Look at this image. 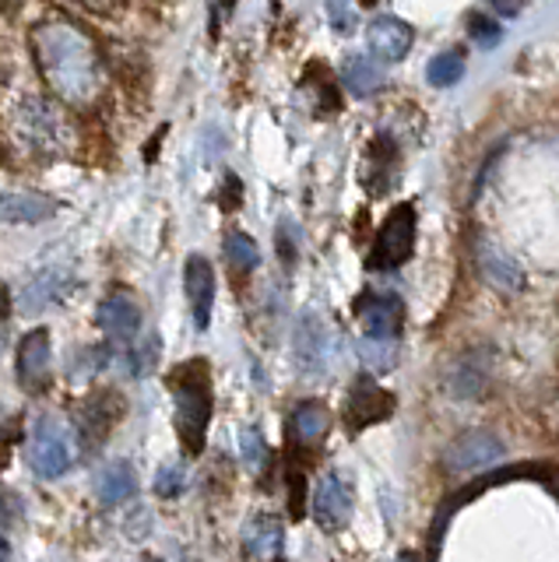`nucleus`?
<instances>
[{
  "label": "nucleus",
  "mask_w": 559,
  "mask_h": 562,
  "mask_svg": "<svg viewBox=\"0 0 559 562\" xmlns=\"http://www.w3.org/2000/svg\"><path fill=\"white\" fill-rule=\"evenodd\" d=\"M75 4L85 8V11H92V14H113L120 0H75Z\"/></svg>",
  "instance_id": "obj_28"
},
{
  "label": "nucleus",
  "mask_w": 559,
  "mask_h": 562,
  "mask_svg": "<svg viewBox=\"0 0 559 562\" xmlns=\"http://www.w3.org/2000/svg\"><path fill=\"white\" fill-rule=\"evenodd\" d=\"M145 562H159V559H145Z\"/></svg>",
  "instance_id": "obj_33"
},
{
  "label": "nucleus",
  "mask_w": 559,
  "mask_h": 562,
  "mask_svg": "<svg viewBox=\"0 0 559 562\" xmlns=\"http://www.w3.org/2000/svg\"><path fill=\"white\" fill-rule=\"evenodd\" d=\"M120 412H124V401L113 391H102V394H92L89 401L81 404V436L89 447H99L102 439L110 436V429L116 426Z\"/></svg>",
  "instance_id": "obj_17"
},
{
  "label": "nucleus",
  "mask_w": 559,
  "mask_h": 562,
  "mask_svg": "<svg viewBox=\"0 0 559 562\" xmlns=\"http://www.w3.org/2000/svg\"><path fill=\"white\" fill-rule=\"evenodd\" d=\"M282 541H286V527L278 517H250L247 527H243V552L257 562H268V559H278L282 552Z\"/></svg>",
  "instance_id": "obj_18"
},
{
  "label": "nucleus",
  "mask_w": 559,
  "mask_h": 562,
  "mask_svg": "<svg viewBox=\"0 0 559 562\" xmlns=\"http://www.w3.org/2000/svg\"><path fill=\"white\" fill-rule=\"evenodd\" d=\"M172 394V415H177V436L187 457H198L204 450L208 426L215 412V386H212V366L208 359H187L172 366L166 376Z\"/></svg>",
  "instance_id": "obj_2"
},
{
  "label": "nucleus",
  "mask_w": 559,
  "mask_h": 562,
  "mask_svg": "<svg viewBox=\"0 0 559 562\" xmlns=\"http://www.w3.org/2000/svg\"><path fill=\"white\" fill-rule=\"evenodd\" d=\"M476 260H479L482 278H485L493 289H500V292H517V289L524 285L521 263H517L511 254H506V250H500L496 243L479 239V246H476Z\"/></svg>",
  "instance_id": "obj_16"
},
{
  "label": "nucleus",
  "mask_w": 559,
  "mask_h": 562,
  "mask_svg": "<svg viewBox=\"0 0 559 562\" xmlns=\"http://www.w3.org/2000/svg\"><path fill=\"white\" fill-rule=\"evenodd\" d=\"M398 562H426L423 555H418V552H405V555H401Z\"/></svg>",
  "instance_id": "obj_30"
},
{
  "label": "nucleus",
  "mask_w": 559,
  "mask_h": 562,
  "mask_svg": "<svg viewBox=\"0 0 559 562\" xmlns=\"http://www.w3.org/2000/svg\"><path fill=\"white\" fill-rule=\"evenodd\" d=\"M503 457V443L489 432V429H471V432H461L454 443L447 447L444 453V468L461 474V471H476V468H485Z\"/></svg>",
  "instance_id": "obj_10"
},
{
  "label": "nucleus",
  "mask_w": 559,
  "mask_h": 562,
  "mask_svg": "<svg viewBox=\"0 0 559 562\" xmlns=\"http://www.w3.org/2000/svg\"><path fill=\"white\" fill-rule=\"evenodd\" d=\"M239 447H243V464H247L254 474H265L268 464H271V450L265 443V436L257 429H243L239 432Z\"/></svg>",
  "instance_id": "obj_24"
},
{
  "label": "nucleus",
  "mask_w": 559,
  "mask_h": 562,
  "mask_svg": "<svg viewBox=\"0 0 559 562\" xmlns=\"http://www.w3.org/2000/svg\"><path fill=\"white\" fill-rule=\"evenodd\" d=\"M412 40H415V32L401 22V18H377L370 32H366V46H370V53L377 60H388V64L405 60L412 49Z\"/></svg>",
  "instance_id": "obj_15"
},
{
  "label": "nucleus",
  "mask_w": 559,
  "mask_h": 562,
  "mask_svg": "<svg viewBox=\"0 0 559 562\" xmlns=\"http://www.w3.org/2000/svg\"><path fill=\"white\" fill-rule=\"evenodd\" d=\"M426 78L433 88H450V85H458L465 78V57L461 53H436V57L426 64Z\"/></svg>",
  "instance_id": "obj_23"
},
{
  "label": "nucleus",
  "mask_w": 559,
  "mask_h": 562,
  "mask_svg": "<svg viewBox=\"0 0 559 562\" xmlns=\"http://www.w3.org/2000/svg\"><path fill=\"white\" fill-rule=\"evenodd\" d=\"M366 4H373V0H366Z\"/></svg>",
  "instance_id": "obj_35"
},
{
  "label": "nucleus",
  "mask_w": 559,
  "mask_h": 562,
  "mask_svg": "<svg viewBox=\"0 0 559 562\" xmlns=\"http://www.w3.org/2000/svg\"><path fill=\"white\" fill-rule=\"evenodd\" d=\"M32 57H36L40 78L64 105H96L102 88H107V70H102L99 46L89 32H81L67 18H46L29 35Z\"/></svg>",
  "instance_id": "obj_1"
},
{
  "label": "nucleus",
  "mask_w": 559,
  "mask_h": 562,
  "mask_svg": "<svg viewBox=\"0 0 559 562\" xmlns=\"http://www.w3.org/2000/svg\"><path fill=\"white\" fill-rule=\"evenodd\" d=\"M0 562H8V538L0 535Z\"/></svg>",
  "instance_id": "obj_31"
},
{
  "label": "nucleus",
  "mask_w": 559,
  "mask_h": 562,
  "mask_svg": "<svg viewBox=\"0 0 559 562\" xmlns=\"http://www.w3.org/2000/svg\"><path fill=\"white\" fill-rule=\"evenodd\" d=\"M49 380H54V345H49V330L36 327L19 345V383L29 394H43Z\"/></svg>",
  "instance_id": "obj_8"
},
{
  "label": "nucleus",
  "mask_w": 559,
  "mask_h": 562,
  "mask_svg": "<svg viewBox=\"0 0 559 562\" xmlns=\"http://www.w3.org/2000/svg\"><path fill=\"white\" fill-rule=\"evenodd\" d=\"M268 562H282V559H268Z\"/></svg>",
  "instance_id": "obj_34"
},
{
  "label": "nucleus",
  "mask_w": 559,
  "mask_h": 562,
  "mask_svg": "<svg viewBox=\"0 0 559 562\" xmlns=\"http://www.w3.org/2000/svg\"><path fill=\"white\" fill-rule=\"evenodd\" d=\"M60 211V201L46 193H0V225H40Z\"/></svg>",
  "instance_id": "obj_14"
},
{
  "label": "nucleus",
  "mask_w": 559,
  "mask_h": 562,
  "mask_svg": "<svg viewBox=\"0 0 559 562\" xmlns=\"http://www.w3.org/2000/svg\"><path fill=\"white\" fill-rule=\"evenodd\" d=\"M183 482H187V474L180 464H166L159 468V474H155V492H159L163 499H172V496H180L183 492Z\"/></svg>",
  "instance_id": "obj_25"
},
{
  "label": "nucleus",
  "mask_w": 559,
  "mask_h": 562,
  "mask_svg": "<svg viewBox=\"0 0 559 562\" xmlns=\"http://www.w3.org/2000/svg\"><path fill=\"white\" fill-rule=\"evenodd\" d=\"M327 4V14H331V25H335L338 32H348L356 25V8L353 0H324Z\"/></svg>",
  "instance_id": "obj_27"
},
{
  "label": "nucleus",
  "mask_w": 559,
  "mask_h": 562,
  "mask_svg": "<svg viewBox=\"0 0 559 562\" xmlns=\"http://www.w3.org/2000/svg\"><path fill=\"white\" fill-rule=\"evenodd\" d=\"M327 432H331V412L324 408L321 401L295 404L292 415H289V461H292V471L306 474V464L317 457Z\"/></svg>",
  "instance_id": "obj_6"
},
{
  "label": "nucleus",
  "mask_w": 559,
  "mask_h": 562,
  "mask_svg": "<svg viewBox=\"0 0 559 562\" xmlns=\"http://www.w3.org/2000/svg\"><path fill=\"white\" fill-rule=\"evenodd\" d=\"M219 8H222V11H233V8H236V0H219Z\"/></svg>",
  "instance_id": "obj_32"
},
{
  "label": "nucleus",
  "mask_w": 559,
  "mask_h": 562,
  "mask_svg": "<svg viewBox=\"0 0 559 562\" xmlns=\"http://www.w3.org/2000/svg\"><path fill=\"white\" fill-rule=\"evenodd\" d=\"M342 85L348 88L353 95L366 99V95H377L383 88V70L370 60V57H348L342 64Z\"/></svg>",
  "instance_id": "obj_21"
},
{
  "label": "nucleus",
  "mask_w": 559,
  "mask_h": 562,
  "mask_svg": "<svg viewBox=\"0 0 559 562\" xmlns=\"http://www.w3.org/2000/svg\"><path fill=\"white\" fill-rule=\"evenodd\" d=\"M348 517H353V485L338 471H327L317 482V492H313V520L324 531H342Z\"/></svg>",
  "instance_id": "obj_9"
},
{
  "label": "nucleus",
  "mask_w": 559,
  "mask_h": 562,
  "mask_svg": "<svg viewBox=\"0 0 559 562\" xmlns=\"http://www.w3.org/2000/svg\"><path fill=\"white\" fill-rule=\"evenodd\" d=\"M75 429L60 418H40L29 439V464L43 479H60V474L75 464Z\"/></svg>",
  "instance_id": "obj_4"
},
{
  "label": "nucleus",
  "mask_w": 559,
  "mask_h": 562,
  "mask_svg": "<svg viewBox=\"0 0 559 562\" xmlns=\"http://www.w3.org/2000/svg\"><path fill=\"white\" fill-rule=\"evenodd\" d=\"M356 313H359V324H362L366 338H370V341H391V338H398L401 321H405V306H401V299L391 295V292L362 295Z\"/></svg>",
  "instance_id": "obj_11"
},
{
  "label": "nucleus",
  "mask_w": 559,
  "mask_h": 562,
  "mask_svg": "<svg viewBox=\"0 0 559 562\" xmlns=\"http://www.w3.org/2000/svg\"><path fill=\"white\" fill-rule=\"evenodd\" d=\"M398 408L394 394H388L373 376H356V383L348 386V401H345V426L348 432H362L366 426H377V422L391 418Z\"/></svg>",
  "instance_id": "obj_7"
},
{
  "label": "nucleus",
  "mask_w": 559,
  "mask_h": 562,
  "mask_svg": "<svg viewBox=\"0 0 559 562\" xmlns=\"http://www.w3.org/2000/svg\"><path fill=\"white\" fill-rule=\"evenodd\" d=\"M394 176H398V145L388 134H380L366 148V187L373 193H388Z\"/></svg>",
  "instance_id": "obj_19"
},
{
  "label": "nucleus",
  "mask_w": 559,
  "mask_h": 562,
  "mask_svg": "<svg viewBox=\"0 0 559 562\" xmlns=\"http://www.w3.org/2000/svg\"><path fill=\"white\" fill-rule=\"evenodd\" d=\"M183 289H187L190 313H194V327L208 330V324H212V306H215V271H212V260L201 257V254L187 257Z\"/></svg>",
  "instance_id": "obj_12"
},
{
  "label": "nucleus",
  "mask_w": 559,
  "mask_h": 562,
  "mask_svg": "<svg viewBox=\"0 0 559 562\" xmlns=\"http://www.w3.org/2000/svg\"><path fill=\"white\" fill-rule=\"evenodd\" d=\"M14 131L29 145V151L57 158L67 151V140H71V123L57 110L54 102L32 99L19 110V120H14Z\"/></svg>",
  "instance_id": "obj_3"
},
{
  "label": "nucleus",
  "mask_w": 559,
  "mask_h": 562,
  "mask_svg": "<svg viewBox=\"0 0 559 562\" xmlns=\"http://www.w3.org/2000/svg\"><path fill=\"white\" fill-rule=\"evenodd\" d=\"M96 324L107 330L110 338L127 341V338H134L137 330H142V306H137V299L131 292H110L99 303Z\"/></svg>",
  "instance_id": "obj_13"
},
{
  "label": "nucleus",
  "mask_w": 559,
  "mask_h": 562,
  "mask_svg": "<svg viewBox=\"0 0 559 562\" xmlns=\"http://www.w3.org/2000/svg\"><path fill=\"white\" fill-rule=\"evenodd\" d=\"M14 520V509H11V499L4 496V492H0V527H8Z\"/></svg>",
  "instance_id": "obj_29"
},
{
  "label": "nucleus",
  "mask_w": 559,
  "mask_h": 562,
  "mask_svg": "<svg viewBox=\"0 0 559 562\" xmlns=\"http://www.w3.org/2000/svg\"><path fill=\"white\" fill-rule=\"evenodd\" d=\"M415 207L405 201L391 207V215L383 218L380 233L373 239L370 250V268L373 271H398L401 263H409L412 250H415Z\"/></svg>",
  "instance_id": "obj_5"
},
{
  "label": "nucleus",
  "mask_w": 559,
  "mask_h": 562,
  "mask_svg": "<svg viewBox=\"0 0 559 562\" xmlns=\"http://www.w3.org/2000/svg\"><path fill=\"white\" fill-rule=\"evenodd\" d=\"M225 263H230L236 274H250L260 263L257 243L247 233H230L225 236Z\"/></svg>",
  "instance_id": "obj_22"
},
{
  "label": "nucleus",
  "mask_w": 559,
  "mask_h": 562,
  "mask_svg": "<svg viewBox=\"0 0 559 562\" xmlns=\"http://www.w3.org/2000/svg\"><path fill=\"white\" fill-rule=\"evenodd\" d=\"M471 35H476V43H482V49L496 46L503 40L500 25L493 22V18H482V14H471Z\"/></svg>",
  "instance_id": "obj_26"
},
{
  "label": "nucleus",
  "mask_w": 559,
  "mask_h": 562,
  "mask_svg": "<svg viewBox=\"0 0 559 562\" xmlns=\"http://www.w3.org/2000/svg\"><path fill=\"white\" fill-rule=\"evenodd\" d=\"M134 492H137V474H134V468L127 461H110L107 468L96 474V496H99V503L120 506V503H127Z\"/></svg>",
  "instance_id": "obj_20"
}]
</instances>
